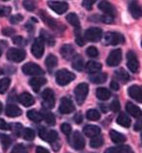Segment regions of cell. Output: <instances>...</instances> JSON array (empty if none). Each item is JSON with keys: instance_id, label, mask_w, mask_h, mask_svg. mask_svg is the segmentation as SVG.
Segmentation results:
<instances>
[{"instance_id": "4316f807", "label": "cell", "mask_w": 142, "mask_h": 153, "mask_svg": "<svg viewBox=\"0 0 142 153\" xmlns=\"http://www.w3.org/2000/svg\"><path fill=\"white\" fill-rule=\"evenodd\" d=\"M109 135H110L111 140L114 143H124L126 140L125 135H123L122 133H119V132H117L115 130H111L110 133H109Z\"/></svg>"}, {"instance_id": "b9f144b4", "label": "cell", "mask_w": 142, "mask_h": 153, "mask_svg": "<svg viewBox=\"0 0 142 153\" xmlns=\"http://www.w3.org/2000/svg\"><path fill=\"white\" fill-rule=\"evenodd\" d=\"M75 42L80 47H82V46L85 45V42H84V40H83V37L80 34V27L79 28H76V30H75Z\"/></svg>"}, {"instance_id": "680465c9", "label": "cell", "mask_w": 142, "mask_h": 153, "mask_svg": "<svg viewBox=\"0 0 142 153\" xmlns=\"http://www.w3.org/2000/svg\"><path fill=\"white\" fill-rule=\"evenodd\" d=\"M140 129H142V122L141 121H137L136 124H135V130L138 131V130H140Z\"/></svg>"}, {"instance_id": "52a82bcc", "label": "cell", "mask_w": 142, "mask_h": 153, "mask_svg": "<svg viewBox=\"0 0 142 153\" xmlns=\"http://www.w3.org/2000/svg\"><path fill=\"white\" fill-rule=\"evenodd\" d=\"M75 107L72 101L68 97H63L60 101L59 106V112L62 114H72V111H75Z\"/></svg>"}, {"instance_id": "9a60e30c", "label": "cell", "mask_w": 142, "mask_h": 153, "mask_svg": "<svg viewBox=\"0 0 142 153\" xmlns=\"http://www.w3.org/2000/svg\"><path fill=\"white\" fill-rule=\"evenodd\" d=\"M98 8L101 11H103L106 16H108V17L114 18L115 9H114V7L112 6L111 3H109L107 1H101L98 5Z\"/></svg>"}, {"instance_id": "836d02e7", "label": "cell", "mask_w": 142, "mask_h": 153, "mask_svg": "<svg viewBox=\"0 0 142 153\" xmlns=\"http://www.w3.org/2000/svg\"><path fill=\"white\" fill-rule=\"evenodd\" d=\"M42 118L46 121L48 125H54L55 124V116L53 114H51L50 111H43L42 114Z\"/></svg>"}, {"instance_id": "8d00e7d4", "label": "cell", "mask_w": 142, "mask_h": 153, "mask_svg": "<svg viewBox=\"0 0 142 153\" xmlns=\"http://www.w3.org/2000/svg\"><path fill=\"white\" fill-rule=\"evenodd\" d=\"M104 144V138L101 136H97L90 140V146L92 148H99Z\"/></svg>"}, {"instance_id": "74e56055", "label": "cell", "mask_w": 142, "mask_h": 153, "mask_svg": "<svg viewBox=\"0 0 142 153\" xmlns=\"http://www.w3.org/2000/svg\"><path fill=\"white\" fill-rule=\"evenodd\" d=\"M11 84V79L8 78H4L0 80V94H4L8 90Z\"/></svg>"}, {"instance_id": "44dd1931", "label": "cell", "mask_w": 142, "mask_h": 153, "mask_svg": "<svg viewBox=\"0 0 142 153\" xmlns=\"http://www.w3.org/2000/svg\"><path fill=\"white\" fill-rule=\"evenodd\" d=\"M83 133L86 137L89 138H94L100 135L101 133V128L96 125H86L83 129Z\"/></svg>"}, {"instance_id": "11a10c76", "label": "cell", "mask_w": 142, "mask_h": 153, "mask_svg": "<svg viewBox=\"0 0 142 153\" xmlns=\"http://www.w3.org/2000/svg\"><path fill=\"white\" fill-rule=\"evenodd\" d=\"M110 87L112 88L113 90H115V91L119 90V84H118V82H115V80H112V82H110Z\"/></svg>"}, {"instance_id": "e0dca14e", "label": "cell", "mask_w": 142, "mask_h": 153, "mask_svg": "<svg viewBox=\"0 0 142 153\" xmlns=\"http://www.w3.org/2000/svg\"><path fill=\"white\" fill-rule=\"evenodd\" d=\"M128 93L131 98L135 99V101L142 103V89L137 85H132L128 89Z\"/></svg>"}, {"instance_id": "ac0fdd59", "label": "cell", "mask_w": 142, "mask_h": 153, "mask_svg": "<svg viewBox=\"0 0 142 153\" xmlns=\"http://www.w3.org/2000/svg\"><path fill=\"white\" fill-rule=\"evenodd\" d=\"M126 110H127L128 114H129L132 116H133V117H135V118H139L142 116L141 108L131 102H128L127 105H126Z\"/></svg>"}, {"instance_id": "60d3db41", "label": "cell", "mask_w": 142, "mask_h": 153, "mask_svg": "<svg viewBox=\"0 0 142 153\" xmlns=\"http://www.w3.org/2000/svg\"><path fill=\"white\" fill-rule=\"evenodd\" d=\"M0 142H1L3 149L5 150V149H7V148L10 146V144H11V139H10L9 136L0 134Z\"/></svg>"}, {"instance_id": "cb8c5ba5", "label": "cell", "mask_w": 142, "mask_h": 153, "mask_svg": "<svg viewBox=\"0 0 142 153\" xmlns=\"http://www.w3.org/2000/svg\"><path fill=\"white\" fill-rule=\"evenodd\" d=\"M40 16H41V18L43 19L44 22H46L47 25L50 26V28H53V29H57V28H58V23H57V22H56L55 19H53L52 18H50V16H48L46 13V12L41 11L40 12Z\"/></svg>"}, {"instance_id": "4fadbf2b", "label": "cell", "mask_w": 142, "mask_h": 153, "mask_svg": "<svg viewBox=\"0 0 142 153\" xmlns=\"http://www.w3.org/2000/svg\"><path fill=\"white\" fill-rule=\"evenodd\" d=\"M122 60V51L120 49H117L114 51H111L109 53L108 57L106 59V64L110 67H115L119 65Z\"/></svg>"}, {"instance_id": "484cf974", "label": "cell", "mask_w": 142, "mask_h": 153, "mask_svg": "<svg viewBox=\"0 0 142 153\" xmlns=\"http://www.w3.org/2000/svg\"><path fill=\"white\" fill-rule=\"evenodd\" d=\"M101 69V64L96 61H89L86 64V71L89 74H96Z\"/></svg>"}, {"instance_id": "bcb514c9", "label": "cell", "mask_w": 142, "mask_h": 153, "mask_svg": "<svg viewBox=\"0 0 142 153\" xmlns=\"http://www.w3.org/2000/svg\"><path fill=\"white\" fill-rule=\"evenodd\" d=\"M61 131H62L65 135L69 136L72 133V127L70 124L68 123H63L62 125H61Z\"/></svg>"}, {"instance_id": "f35d334b", "label": "cell", "mask_w": 142, "mask_h": 153, "mask_svg": "<svg viewBox=\"0 0 142 153\" xmlns=\"http://www.w3.org/2000/svg\"><path fill=\"white\" fill-rule=\"evenodd\" d=\"M22 137L26 140H33L35 138V132L31 128H25L22 132Z\"/></svg>"}, {"instance_id": "7bdbcfd3", "label": "cell", "mask_w": 142, "mask_h": 153, "mask_svg": "<svg viewBox=\"0 0 142 153\" xmlns=\"http://www.w3.org/2000/svg\"><path fill=\"white\" fill-rule=\"evenodd\" d=\"M11 153H27V148L21 143H18L15 146Z\"/></svg>"}, {"instance_id": "c3c4849f", "label": "cell", "mask_w": 142, "mask_h": 153, "mask_svg": "<svg viewBox=\"0 0 142 153\" xmlns=\"http://www.w3.org/2000/svg\"><path fill=\"white\" fill-rule=\"evenodd\" d=\"M20 21H22L21 15H15L13 17H11V19H10V22H11V23H13V25H17V23H18Z\"/></svg>"}, {"instance_id": "5bb4252c", "label": "cell", "mask_w": 142, "mask_h": 153, "mask_svg": "<svg viewBox=\"0 0 142 153\" xmlns=\"http://www.w3.org/2000/svg\"><path fill=\"white\" fill-rule=\"evenodd\" d=\"M48 6H50V9L53 10L55 13L62 15L68 10L69 4L64 1H48Z\"/></svg>"}, {"instance_id": "d6a6232c", "label": "cell", "mask_w": 142, "mask_h": 153, "mask_svg": "<svg viewBox=\"0 0 142 153\" xmlns=\"http://www.w3.org/2000/svg\"><path fill=\"white\" fill-rule=\"evenodd\" d=\"M106 79H107V74L105 73L97 74L90 76V80L93 83H104L106 82Z\"/></svg>"}, {"instance_id": "d590c367", "label": "cell", "mask_w": 142, "mask_h": 153, "mask_svg": "<svg viewBox=\"0 0 142 153\" xmlns=\"http://www.w3.org/2000/svg\"><path fill=\"white\" fill-rule=\"evenodd\" d=\"M27 117L29 118L31 121H34V122H40V121H42V119H43L40 112H38L35 110H31L29 111H27Z\"/></svg>"}, {"instance_id": "f5cc1de1", "label": "cell", "mask_w": 142, "mask_h": 153, "mask_svg": "<svg viewBox=\"0 0 142 153\" xmlns=\"http://www.w3.org/2000/svg\"><path fill=\"white\" fill-rule=\"evenodd\" d=\"M0 129L1 130H10V125L1 118H0Z\"/></svg>"}, {"instance_id": "8992f818", "label": "cell", "mask_w": 142, "mask_h": 153, "mask_svg": "<svg viewBox=\"0 0 142 153\" xmlns=\"http://www.w3.org/2000/svg\"><path fill=\"white\" fill-rule=\"evenodd\" d=\"M26 56L25 51L19 49H10L7 51V58L12 62L19 63L24 60Z\"/></svg>"}, {"instance_id": "2e32d148", "label": "cell", "mask_w": 142, "mask_h": 153, "mask_svg": "<svg viewBox=\"0 0 142 153\" xmlns=\"http://www.w3.org/2000/svg\"><path fill=\"white\" fill-rule=\"evenodd\" d=\"M61 55L66 60H72L75 57V51L72 45H64L60 50Z\"/></svg>"}, {"instance_id": "7c38bea8", "label": "cell", "mask_w": 142, "mask_h": 153, "mask_svg": "<svg viewBox=\"0 0 142 153\" xmlns=\"http://www.w3.org/2000/svg\"><path fill=\"white\" fill-rule=\"evenodd\" d=\"M39 135L42 140L51 143H53L58 138L57 132L54 130H47L46 128H41L39 131Z\"/></svg>"}, {"instance_id": "f907efd6", "label": "cell", "mask_w": 142, "mask_h": 153, "mask_svg": "<svg viewBox=\"0 0 142 153\" xmlns=\"http://www.w3.org/2000/svg\"><path fill=\"white\" fill-rule=\"evenodd\" d=\"M2 33L5 36H12L15 33V30L13 29V28L6 27V28H4V29L2 30Z\"/></svg>"}, {"instance_id": "681fc988", "label": "cell", "mask_w": 142, "mask_h": 153, "mask_svg": "<svg viewBox=\"0 0 142 153\" xmlns=\"http://www.w3.org/2000/svg\"><path fill=\"white\" fill-rule=\"evenodd\" d=\"M95 3L94 0H84L82 2V5L86 8L87 10H91L92 9V5Z\"/></svg>"}, {"instance_id": "7a4b0ae2", "label": "cell", "mask_w": 142, "mask_h": 153, "mask_svg": "<svg viewBox=\"0 0 142 153\" xmlns=\"http://www.w3.org/2000/svg\"><path fill=\"white\" fill-rule=\"evenodd\" d=\"M88 91H89V87L87 83H79L78 86L75 88V100L76 103L78 105H82L86 99L87 95H88Z\"/></svg>"}, {"instance_id": "ab89813d", "label": "cell", "mask_w": 142, "mask_h": 153, "mask_svg": "<svg viewBox=\"0 0 142 153\" xmlns=\"http://www.w3.org/2000/svg\"><path fill=\"white\" fill-rule=\"evenodd\" d=\"M86 117L89 120H94V121H96V120H99L101 118V114L96 110H89L86 112Z\"/></svg>"}, {"instance_id": "5b68a950", "label": "cell", "mask_w": 142, "mask_h": 153, "mask_svg": "<svg viewBox=\"0 0 142 153\" xmlns=\"http://www.w3.org/2000/svg\"><path fill=\"white\" fill-rule=\"evenodd\" d=\"M103 30L99 27H91L85 31L84 38L89 42H98L101 39Z\"/></svg>"}, {"instance_id": "9c48e42d", "label": "cell", "mask_w": 142, "mask_h": 153, "mask_svg": "<svg viewBox=\"0 0 142 153\" xmlns=\"http://www.w3.org/2000/svg\"><path fill=\"white\" fill-rule=\"evenodd\" d=\"M69 142H70V144L75 149H78V150L83 149L85 146V140L83 139L82 135H81L79 132H75L74 134L70 137Z\"/></svg>"}, {"instance_id": "603a6c76", "label": "cell", "mask_w": 142, "mask_h": 153, "mask_svg": "<svg viewBox=\"0 0 142 153\" xmlns=\"http://www.w3.org/2000/svg\"><path fill=\"white\" fill-rule=\"evenodd\" d=\"M5 114L9 117H18V116L21 115L22 111L16 105H8L5 110Z\"/></svg>"}, {"instance_id": "4dcf8cb0", "label": "cell", "mask_w": 142, "mask_h": 153, "mask_svg": "<svg viewBox=\"0 0 142 153\" xmlns=\"http://www.w3.org/2000/svg\"><path fill=\"white\" fill-rule=\"evenodd\" d=\"M115 76L121 80V82H123V83H126V82L129 80V73L125 69H123V68H120V69L117 70L115 72Z\"/></svg>"}, {"instance_id": "e7e4bbea", "label": "cell", "mask_w": 142, "mask_h": 153, "mask_svg": "<svg viewBox=\"0 0 142 153\" xmlns=\"http://www.w3.org/2000/svg\"><path fill=\"white\" fill-rule=\"evenodd\" d=\"M141 47H142V42H141Z\"/></svg>"}, {"instance_id": "8fae6325", "label": "cell", "mask_w": 142, "mask_h": 153, "mask_svg": "<svg viewBox=\"0 0 142 153\" xmlns=\"http://www.w3.org/2000/svg\"><path fill=\"white\" fill-rule=\"evenodd\" d=\"M127 65L129 71L132 72V73H136L139 69V62L138 59H137V56L133 51H129L127 53Z\"/></svg>"}, {"instance_id": "7dc6e473", "label": "cell", "mask_w": 142, "mask_h": 153, "mask_svg": "<svg viewBox=\"0 0 142 153\" xmlns=\"http://www.w3.org/2000/svg\"><path fill=\"white\" fill-rule=\"evenodd\" d=\"M120 103L118 100H113V101L111 102L110 104V110L112 111H114V112H117V111H120Z\"/></svg>"}, {"instance_id": "be15d7a7", "label": "cell", "mask_w": 142, "mask_h": 153, "mask_svg": "<svg viewBox=\"0 0 142 153\" xmlns=\"http://www.w3.org/2000/svg\"><path fill=\"white\" fill-rule=\"evenodd\" d=\"M141 142H142V133H141Z\"/></svg>"}, {"instance_id": "f1b7e54d", "label": "cell", "mask_w": 142, "mask_h": 153, "mask_svg": "<svg viewBox=\"0 0 142 153\" xmlns=\"http://www.w3.org/2000/svg\"><path fill=\"white\" fill-rule=\"evenodd\" d=\"M117 123L125 128H129L131 126V119H129V117L126 114L121 112L118 117H117Z\"/></svg>"}, {"instance_id": "d4e9b609", "label": "cell", "mask_w": 142, "mask_h": 153, "mask_svg": "<svg viewBox=\"0 0 142 153\" xmlns=\"http://www.w3.org/2000/svg\"><path fill=\"white\" fill-rule=\"evenodd\" d=\"M104 153H132V148L129 146H119L107 148Z\"/></svg>"}, {"instance_id": "3957f363", "label": "cell", "mask_w": 142, "mask_h": 153, "mask_svg": "<svg viewBox=\"0 0 142 153\" xmlns=\"http://www.w3.org/2000/svg\"><path fill=\"white\" fill-rule=\"evenodd\" d=\"M104 42L106 45L116 46L119 45V44H124L125 38L123 35L118 33V32H107L104 36Z\"/></svg>"}, {"instance_id": "91938a15", "label": "cell", "mask_w": 142, "mask_h": 153, "mask_svg": "<svg viewBox=\"0 0 142 153\" xmlns=\"http://www.w3.org/2000/svg\"><path fill=\"white\" fill-rule=\"evenodd\" d=\"M100 107H101V111H103L104 112H107V111H108V108L105 106V105H100Z\"/></svg>"}, {"instance_id": "6125c7cd", "label": "cell", "mask_w": 142, "mask_h": 153, "mask_svg": "<svg viewBox=\"0 0 142 153\" xmlns=\"http://www.w3.org/2000/svg\"><path fill=\"white\" fill-rule=\"evenodd\" d=\"M1 53H2V51H1V49H0V56H1Z\"/></svg>"}, {"instance_id": "816d5d0a", "label": "cell", "mask_w": 142, "mask_h": 153, "mask_svg": "<svg viewBox=\"0 0 142 153\" xmlns=\"http://www.w3.org/2000/svg\"><path fill=\"white\" fill-rule=\"evenodd\" d=\"M74 120L76 124H80L81 122L83 121V116L82 114H80V112H78V114H75V115L74 116Z\"/></svg>"}, {"instance_id": "f546056e", "label": "cell", "mask_w": 142, "mask_h": 153, "mask_svg": "<svg viewBox=\"0 0 142 153\" xmlns=\"http://www.w3.org/2000/svg\"><path fill=\"white\" fill-rule=\"evenodd\" d=\"M57 63H58V60H57V57H56L55 55L53 54H50L47 56L46 58V65L47 67L48 70H52L54 69V68L57 66Z\"/></svg>"}, {"instance_id": "83f0119b", "label": "cell", "mask_w": 142, "mask_h": 153, "mask_svg": "<svg viewBox=\"0 0 142 153\" xmlns=\"http://www.w3.org/2000/svg\"><path fill=\"white\" fill-rule=\"evenodd\" d=\"M96 95H97V97H98V99L101 100V101H106V100L110 98L111 93H110V91L106 89V88L101 87V88H98V89H97Z\"/></svg>"}, {"instance_id": "f6af8a7d", "label": "cell", "mask_w": 142, "mask_h": 153, "mask_svg": "<svg viewBox=\"0 0 142 153\" xmlns=\"http://www.w3.org/2000/svg\"><path fill=\"white\" fill-rule=\"evenodd\" d=\"M23 7L25 8L27 11H33L35 8H36V5H35V2L34 1H23Z\"/></svg>"}, {"instance_id": "30bf717a", "label": "cell", "mask_w": 142, "mask_h": 153, "mask_svg": "<svg viewBox=\"0 0 142 153\" xmlns=\"http://www.w3.org/2000/svg\"><path fill=\"white\" fill-rule=\"evenodd\" d=\"M31 51H32V54H33L36 58H41L43 56L44 51V42L41 37L37 38L34 41L31 48Z\"/></svg>"}, {"instance_id": "9f6ffc18", "label": "cell", "mask_w": 142, "mask_h": 153, "mask_svg": "<svg viewBox=\"0 0 142 153\" xmlns=\"http://www.w3.org/2000/svg\"><path fill=\"white\" fill-rule=\"evenodd\" d=\"M36 153H50V152L48 151L47 148L42 147V146H38L36 148Z\"/></svg>"}, {"instance_id": "db71d44e", "label": "cell", "mask_w": 142, "mask_h": 153, "mask_svg": "<svg viewBox=\"0 0 142 153\" xmlns=\"http://www.w3.org/2000/svg\"><path fill=\"white\" fill-rule=\"evenodd\" d=\"M22 41H23V39H22L21 36H15V37L13 38V42L15 44H17V45H21Z\"/></svg>"}, {"instance_id": "e575fe53", "label": "cell", "mask_w": 142, "mask_h": 153, "mask_svg": "<svg viewBox=\"0 0 142 153\" xmlns=\"http://www.w3.org/2000/svg\"><path fill=\"white\" fill-rule=\"evenodd\" d=\"M72 68L76 71H82L83 70V67H84V62H83V59L81 56H75L74 58V61L72 63Z\"/></svg>"}, {"instance_id": "ffe728a7", "label": "cell", "mask_w": 142, "mask_h": 153, "mask_svg": "<svg viewBox=\"0 0 142 153\" xmlns=\"http://www.w3.org/2000/svg\"><path fill=\"white\" fill-rule=\"evenodd\" d=\"M129 11L135 19H138L142 17V7L138 5L135 1H131L129 4Z\"/></svg>"}, {"instance_id": "d6986e66", "label": "cell", "mask_w": 142, "mask_h": 153, "mask_svg": "<svg viewBox=\"0 0 142 153\" xmlns=\"http://www.w3.org/2000/svg\"><path fill=\"white\" fill-rule=\"evenodd\" d=\"M18 102L24 107H30L35 103V100L33 98V96L31 94L27 93V92H23L18 96Z\"/></svg>"}, {"instance_id": "7402d4cb", "label": "cell", "mask_w": 142, "mask_h": 153, "mask_svg": "<svg viewBox=\"0 0 142 153\" xmlns=\"http://www.w3.org/2000/svg\"><path fill=\"white\" fill-rule=\"evenodd\" d=\"M46 83H47V79L44 78H42V76H35V78H32L29 80V84L35 92H38L40 87L44 85Z\"/></svg>"}, {"instance_id": "277c9868", "label": "cell", "mask_w": 142, "mask_h": 153, "mask_svg": "<svg viewBox=\"0 0 142 153\" xmlns=\"http://www.w3.org/2000/svg\"><path fill=\"white\" fill-rule=\"evenodd\" d=\"M42 98H43V105L46 108L50 110V108H52L54 107L55 96H54V92L51 89H50V88L44 89L42 93Z\"/></svg>"}, {"instance_id": "6da1fadb", "label": "cell", "mask_w": 142, "mask_h": 153, "mask_svg": "<svg viewBox=\"0 0 142 153\" xmlns=\"http://www.w3.org/2000/svg\"><path fill=\"white\" fill-rule=\"evenodd\" d=\"M55 79H56V82H57L59 85L64 86L69 84L71 82H72V80L75 79V75L66 69H61L57 71Z\"/></svg>"}, {"instance_id": "94428289", "label": "cell", "mask_w": 142, "mask_h": 153, "mask_svg": "<svg viewBox=\"0 0 142 153\" xmlns=\"http://www.w3.org/2000/svg\"><path fill=\"white\" fill-rule=\"evenodd\" d=\"M1 111H2V103L0 102V112H1Z\"/></svg>"}, {"instance_id": "6f0895ef", "label": "cell", "mask_w": 142, "mask_h": 153, "mask_svg": "<svg viewBox=\"0 0 142 153\" xmlns=\"http://www.w3.org/2000/svg\"><path fill=\"white\" fill-rule=\"evenodd\" d=\"M10 8H0V17L1 16H4V15H8L9 14V12H10Z\"/></svg>"}, {"instance_id": "ba28073f", "label": "cell", "mask_w": 142, "mask_h": 153, "mask_svg": "<svg viewBox=\"0 0 142 153\" xmlns=\"http://www.w3.org/2000/svg\"><path fill=\"white\" fill-rule=\"evenodd\" d=\"M22 72L27 76H39L44 74V70L35 63H26L22 66Z\"/></svg>"}, {"instance_id": "ee69618b", "label": "cell", "mask_w": 142, "mask_h": 153, "mask_svg": "<svg viewBox=\"0 0 142 153\" xmlns=\"http://www.w3.org/2000/svg\"><path fill=\"white\" fill-rule=\"evenodd\" d=\"M86 53L88 56H90V57L95 58L99 55V51L97 50V48L95 47H89L86 50Z\"/></svg>"}, {"instance_id": "1f68e13d", "label": "cell", "mask_w": 142, "mask_h": 153, "mask_svg": "<svg viewBox=\"0 0 142 153\" xmlns=\"http://www.w3.org/2000/svg\"><path fill=\"white\" fill-rule=\"evenodd\" d=\"M66 19L68 21V22L70 23V25H72V26H75V28H79L80 27L79 19H78V17L75 13L69 14L67 17H66Z\"/></svg>"}]
</instances>
